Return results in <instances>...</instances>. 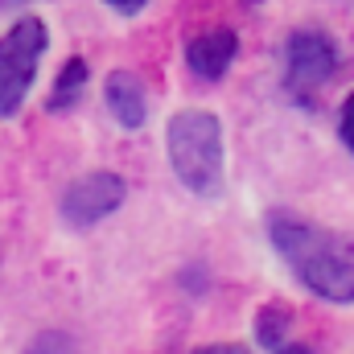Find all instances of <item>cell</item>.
Returning a JSON list of instances; mask_svg holds the SVG:
<instances>
[{
    "label": "cell",
    "mask_w": 354,
    "mask_h": 354,
    "mask_svg": "<svg viewBox=\"0 0 354 354\" xmlns=\"http://www.w3.org/2000/svg\"><path fill=\"white\" fill-rule=\"evenodd\" d=\"M268 235H272V248L284 256V264L297 272V280L309 292L334 305L354 301V252L346 239L292 214H276L268 223Z\"/></svg>",
    "instance_id": "obj_1"
},
{
    "label": "cell",
    "mask_w": 354,
    "mask_h": 354,
    "mask_svg": "<svg viewBox=\"0 0 354 354\" xmlns=\"http://www.w3.org/2000/svg\"><path fill=\"white\" fill-rule=\"evenodd\" d=\"M169 165L177 181L202 198L223 189V124L214 111L185 107L169 120Z\"/></svg>",
    "instance_id": "obj_2"
},
{
    "label": "cell",
    "mask_w": 354,
    "mask_h": 354,
    "mask_svg": "<svg viewBox=\"0 0 354 354\" xmlns=\"http://www.w3.org/2000/svg\"><path fill=\"white\" fill-rule=\"evenodd\" d=\"M50 46L46 21L41 17H21L4 37H0V120L17 115L25 95L37 79V62Z\"/></svg>",
    "instance_id": "obj_3"
},
{
    "label": "cell",
    "mask_w": 354,
    "mask_h": 354,
    "mask_svg": "<svg viewBox=\"0 0 354 354\" xmlns=\"http://www.w3.org/2000/svg\"><path fill=\"white\" fill-rule=\"evenodd\" d=\"M284 62H288V91L309 99L313 91H322L334 71H338V50L330 41V33L322 29H297L284 46Z\"/></svg>",
    "instance_id": "obj_4"
},
{
    "label": "cell",
    "mask_w": 354,
    "mask_h": 354,
    "mask_svg": "<svg viewBox=\"0 0 354 354\" xmlns=\"http://www.w3.org/2000/svg\"><path fill=\"white\" fill-rule=\"evenodd\" d=\"M128 198V185L124 177L111 174V169H95V174L79 177L66 194H62V218L71 227H95L103 223L107 214H115Z\"/></svg>",
    "instance_id": "obj_5"
},
{
    "label": "cell",
    "mask_w": 354,
    "mask_h": 354,
    "mask_svg": "<svg viewBox=\"0 0 354 354\" xmlns=\"http://www.w3.org/2000/svg\"><path fill=\"white\" fill-rule=\"evenodd\" d=\"M235 54H239V37H235V29H206V33L189 37V46H185V62H189V71H194L198 79H210V83L223 79V75L231 71Z\"/></svg>",
    "instance_id": "obj_6"
},
{
    "label": "cell",
    "mask_w": 354,
    "mask_h": 354,
    "mask_svg": "<svg viewBox=\"0 0 354 354\" xmlns=\"http://www.w3.org/2000/svg\"><path fill=\"white\" fill-rule=\"evenodd\" d=\"M103 99H107V111L124 124V128H145L149 120V95H145V83L132 75V71H115L107 75L103 83Z\"/></svg>",
    "instance_id": "obj_7"
},
{
    "label": "cell",
    "mask_w": 354,
    "mask_h": 354,
    "mask_svg": "<svg viewBox=\"0 0 354 354\" xmlns=\"http://www.w3.org/2000/svg\"><path fill=\"white\" fill-rule=\"evenodd\" d=\"M83 87H87V62L83 58H71L62 71H58V83H54V91H50V111H71L75 103H79V95H83Z\"/></svg>",
    "instance_id": "obj_8"
},
{
    "label": "cell",
    "mask_w": 354,
    "mask_h": 354,
    "mask_svg": "<svg viewBox=\"0 0 354 354\" xmlns=\"http://www.w3.org/2000/svg\"><path fill=\"white\" fill-rule=\"evenodd\" d=\"M288 326H292V309L284 301H272L256 313V342L268 351H280L284 338H288Z\"/></svg>",
    "instance_id": "obj_9"
},
{
    "label": "cell",
    "mask_w": 354,
    "mask_h": 354,
    "mask_svg": "<svg viewBox=\"0 0 354 354\" xmlns=\"http://www.w3.org/2000/svg\"><path fill=\"white\" fill-rule=\"evenodd\" d=\"M21 354H75V342H71V334H62V330H50V334L33 338V342H29Z\"/></svg>",
    "instance_id": "obj_10"
},
{
    "label": "cell",
    "mask_w": 354,
    "mask_h": 354,
    "mask_svg": "<svg viewBox=\"0 0 354 354\" xmlns=\"http://www.w3.org/2000/svg\"><path fill=\"white\" fill-rule=\"evenodd\" d=\"M338 132H342V145L354 153V91L346 95V103H342V124H338Z\"/></svg>",
    "instance_id": "obj_11"
},
{
    "label": "cell",
    "mask_w": 354,
    "mask_h": 354,
    "mask_svg": "<svg viewBox=\"0 0 354 354\" xmlns=\"http://www.w3.org/2000/svg\"><path fill=\"white\" fill-rule=\"evenodd\" d=\"M194 354H252V351H243L239 342H218V346H202V351H194Z\"/></svg>",
    "instance_id": "obj_12"
},
{
    "label": "cell",
    "mask_w": 354,
    "mask_h": 354,
    "mask_svg": "<svg viewBox=\"0 0 354 354\" xmlns=\"http://www.w3.org/2000/svg\"><path fill=\"white\" fill-rule=\"evenodd\" d=\"M107 4H111L115 12H140V8H145L149 0H107Z\"/></svg>",
    "instance_id": "obj_13"
},
{
    "label": "cell",
    "mask_w": 354,
    "mask_h": 354,
    "mask_svg": "<svg viewBox=\"0 0 354 354\" xmlns=\"http://www.w3.org/2000/svg\"><path fill=\"white\" fill-rule=\"evenodd\" d=\"M276 354H313V351H309V346H280Z\"/></svg>",
    "instance_id": "obj_14"
}]
</instances>
